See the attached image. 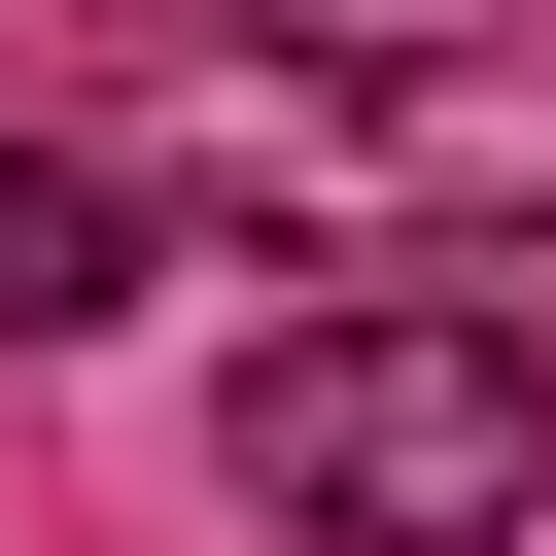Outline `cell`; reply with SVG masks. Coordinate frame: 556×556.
I'll use <instances>...</instances> for the list:
<instances>
[{"label": "cell", "instance_id": "obj_1", "mask_svg": "<svg viewBox=\"0 0 556 556\" xmlns=\"http://www.w3.org/2000/svg\"><path fill=\"white\" fill-rule=\"evenodd\" d=\"M208 452H243V521H313V556H521V521H556V348H521L486 278H382V313H278Z\"/></svg>", "mask_w": 556, "mask_h": 556}, {"label": "cell", "instance_id": "obj_2", "mask_svg": "<svg viewBox=\"0 0 556 556\" xmlns=\"http://www.w3.org/2000/svg\"><path fill=\"white\" fill-rule=\"evenodd\" d=\"M139 174H208V208H556V0H486V35H417V70H348V35H174Z\"/></svg>", "mask_w": 556, "mask_h": 556}, {"label": "cell", "instance_id": "obj_3", "mask_svg": "<svg viewBox=\"0 0 556 556\" xmlns=\"http://www.w3.org/2000/svg\"><path fill=\"white\" fill-rule=\"evenodd\" d=\"M104 313H139V174L0 139V348H104Z\"/></svg>", "mask_w": 556, "mask_h": 556}, {"label": "cell", "instance_id": "obj_4", "mask_svg": "<svg viewBox=\"0 0 556 556\" xmlns=\"http://www.w3.org/2000/svg\"><path fill=\"white\" fill-rule=\"evenodd\" d=\"M278 35H486V0H278Z\"/></svg>", "mask_w": 556, "mask_h": 556}]
</instances>
